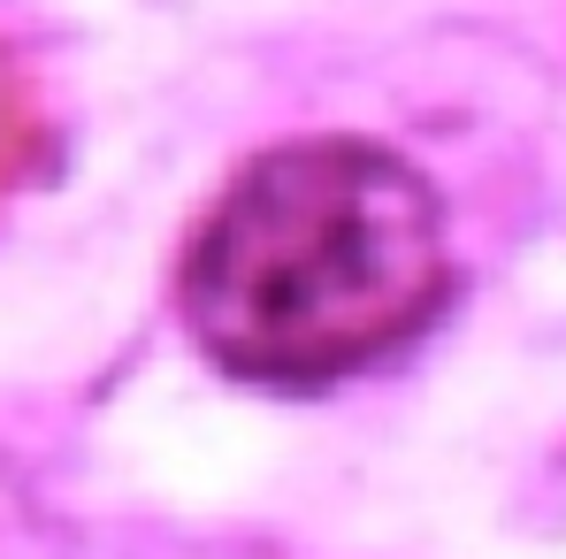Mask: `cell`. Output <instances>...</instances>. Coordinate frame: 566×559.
<instances>
[{"label":"cell","instance_id":"obj_1","mask_svg":"<svg viewBox=\"0 0 566 559\" xmlns=\"http://www.w3.org/2000/svg\"><path fill=\"white\" fill-rule=\"evenodd\" d=\"M452 299L437 185L376 138L322 131L238 162L191 215L177 314L199 361L261 391H329L413 353Z\"/></svg>","mask_w":566,"mask_h":559},{"label":"cell","instance_id":"obj_2","mask_svg":"<svg viewBox=\"0 0 566 559\" xmlns=\"http://www.w3.org/2000/svg\"><path fill=\"white\" fill-rule=\"evenodd\" d=\"M31 138H39V100H31V85L0 62V177L31 162Z\"/></svg>","mask_w":566,"mask_h":559}]
</instances>
